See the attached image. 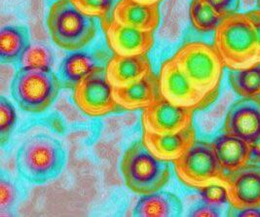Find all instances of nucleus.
Returning a JSON list of instances; mask_svg holds the SVG:
<instances>
[{
    "label": "nucleus",
    "mask_w": 260,
    "mask_h": 217,
    "mask_svg": "<svg viewBox=\"0 0 260 217\" xmlns=\"http://www.w3.org/2000/svg\"><path fill=\"white\" fill-rule=\"evenodd\" d=\"M213 44L229 70L260 62L254 27L247 12L225 16L214 30Z\"/></svg>",
    "instance_id": "obj_1"
},
{
    "label": "nucleus",
    "mask_w": 260,
    "mask_h": 217,
    "mask_svg": "<svg viewBox=\"0 0 260 217\" xmlns=\"http://www.w3.org/2000/svg\"><path fill=\"white\" fill-rule=\"evenodd\" d=\"M172 59L196 89L213 102L217 99L225 65L213 44L198 40L185 42Z\"/></svg>",
    "instance_id": "obj_2"
},
{
    "label": "nucleus",
    "mask_w": 260,
    "mask_h": 217,
    "mask_svg": "<svg viewBox=\"0 0 260 217\" xmlns=\"http://www.w3.org/2000/svg\"><path fill=\"white\" fill-rule=\"evenodd\" d=\"M17 169L20 176L31 184H45L56 179L67 162L63 146L48 134L27 138L18 150Z\"/></svg>",
    "instance_id": "obj_3"
},
{
    "label": "nucleus",
    "mask_w": 260,
    "mask_h": 217,
    "mask_svg": "<svg viewBox=\"0 0 260 217\" xmlns=\"http://www.w3.org/2000/svg\"><path fill=\"white\" fill-rule=\"evenodd\" d=\"M120 169L126 186L139 195L162 190L172 175L170 162L155 157L142 140L136 141L125 151Z\"/></svg>",
    "instance_id": "obj_4"
},
{
    "label": "nucleus",
    "mask_w": 260,
    "mask_h": 217,
    "mask_svg": "<svg viewBox=\"0 0 260 217\" xmlns=\"http://www.w3.org/2000/svg\"><path fill=\"white\" fill-rule=\"evenodd\" d=\"M47 26L53 42L70 52L87 47L98 34L95 19L80 12L70 0H56L51 5Z\"/></svg>",
    "instance_id": "obj_5"
},
{
    "label": "nucleus",
    "mask_w": 260,
    "mask_h": 217,
    "mask_svg": "<svg viewBox=\"0 0 260 217\" xmlns=\"http://www.w3.org/2000/svg\"><path fill=\"white\" fill-rule=\"evenodd\" d=\"M61 87V79L52 70L20 68L13 78L11 95L23 111L40 114L55 102Z\"/></svg>",
    "instance_id": "obj_6"
},
{
    "label": "nucleus",
    "mask_w": 260,
    "mask_h": 217,
    "mask_svg": "<svg viewBox=\"0 0 260 217\" xmlns=\"http://www.w3.org/2000/svg\"><path fill=\"white\" fill-rule=\"evenodd\" d=\"M174 169L181 183L197 190L214 182H224L226 176L212 143L202 140H196L186 153L174 162Z\"/></svg>",
    "instance_id": "obj_7"
},
{
    "label": "nucleus",
    "mask_w": 260,
    "mask_h": 217,
    "mask_svg": "<svg viewBox=\"0 0 260 217\" xmlns=\"http://www.w3.org/2000/svg\"><path fill=\"white\" fill-rule=\"evenodd\" d=\"M158 77L160 97L176 106L200 111L213 103L193 86L172 58L163 61Z\"/></svg>",
    "instance_id": "obj_8"
},
{
    "label": "nucleus",
    "mask_w": 260,
    "mask_h": 217,
    "mask_svg": "<svg viewBox=\"0 0 260 217\" xmlns=\"http://www.w3.org/2000/svg\"><path fill=\"white\" fill-rule=\"evenodd\" d=\"M112 86L106 77V68L101 66L73 87V100L84 114L103 117L118 111L113 97Z\"/></svg>",
    "instance_id": "obj_9"
},
{
    "label": "nucleus",
    "mask_w": 260,
    "mask_h": 217,
    "mask_svg": "<svg viewBox=\"0 0 260 217\" xmlns=\"http://www.w3.org/2000/svg\"><path fill=\"white\" fill-rule=\"evenodd\" d=\"M194 110L176 106L159 97L142 113V132L165 134L177 133L193 126Z\"/></svg>",
    "instance_id": "obj_10"
},
{
    "label": "nucleus",
    "mask_w": 260,
    "mask_h": 217,
    "mask_svg": "<svg viewBox=\"0 0 260 217\" xmlns=\"http://www.w3.org/2000/svg\"><path fill=\"white\" fill-rule=\"evenodd\" d=\"M101 24L107 46L114 55L146 56L153 48L154 32L118 24L110 16L102 19Z\"/></svg>",
    "instance_id": "obj_11"
},
{
    "label": "nucleus",
    "mask_w": 260,
    "mask_h": 217,
    "mask_svg": "<svg viewBox=\"0 0 260 217\" xmlns=\"http://www.w3.org/2000/svg\"><path fill=\"white\" fill-rule=\"evenodd\" d=\"M224 183L232 208H260V165L248 164L235 172L227 173Z\"/></svg>",
    "instance_id": "obj_12"
},
{
    "label": "nucleus",
    "mask_w": 260,
    "mask_h": 217,
    "mask_svg": "<svg viewBox=\"0 0 260 217\" xmlns=\"http://www.w3.org/2000/svg\"><path fill=\"white\" fill-rule=\"evenodd\" d=\"M222 132L251 143L260 136V97H242L228 109Z\"/></svg>",
    "instance_id": "obj_13"
},
{
    "label": "nucleus",
    "mask_w": 260,
    "mask_h": 217,
    "mask_svg": "<svg viewBox=\"0 0 260 217\" xmlns=\"http://www.w3.org/2000/svg\"><path fill=\"white\" fill-rule=\"evenodd\" d=\"M142 141L155 157L174 163L195 143L196 131L192 126L177 133L158 134L142 132Z\"/></svg>",
    "instance_id": "obj_14"
},
{
    "label": "nucleus",
    "mask_w": 260,
    "mask_h": 217,
    "mask_svg": "<svg viewBox=\"0 0 260 217\" xmlns=\"http://www.w3.org/2000/svg\"><path fill=\"white\" fill-rule=\"evenodd\" d=\"M153 73L148 56L114 55L107 61L106 77L113 88L134 84Z\"/></svg>",
    "instance_id": "obj_15"
},
{
    "label": "nucleus",
    "mask_w": 260,
    "mask_h": 217,
    "mask_svg": "<svg viewBox=\"0 0 260 217\" xmlns=\"http://www.w3.org/2000/svg\"><path fill=\"white\" fill-rule=\"evenodd\" d=\"M112 92L120 108L127 111L143 110L160 97L159 77L151 73L134 84L113 88Z\"/></svg>",
    "instance_id": "obj_16"
},
{
    "label": "nucleus",
    "mask_w": 260,
    "mask_h": 217,
    "mask_svg": "<svg viewBox=\"0 0 260 217\" xmlns=\"http://www.w3.org/2000/svg\"><path fill=\"white\" fill-rule=\"evenodd\" d=\"M116 23L154 32L160 24L159 5H142L134 0H118L110 14Z\"/></svg>",
    "instance_id": "obj_17"
},
{
    "label": "nucleus",
    "mask_w": 260,
    "mask_h": 217,
    "mask_svg": "<svg viewBox=\"0 0 260 217\" xmlns=\"http://www.w3.org/2000/svg\"><path fill=\"white\" fill-rule=\"evenodd\" d=\"M211 143L225 174L243 169L251 161V145L241 137L222 133Z\"/></svg>",
    "instance_id": "obj_18"
},
{
    "label": "nucleus",
    "mask_w": 260,
    "mask_h": 217,
    "mask_svg": "<svg viewBox=\"0 0 260 217\" xmlns=\"http://www.w3.org/2000/svg\"><path fill=\"white\" fill-rule=\"evenodd\" d=\"M183 205L177 195L168 191H157L143 195L134 209L138 217H178Z\"/></svg>",
    "instance_id": "obj_19"
},
{
    "label": "nucleus",
    "mask_w": 260,
    "mask_h": 217,
    "mask_svg": "<svg viewBox=\"0 0 260 217\" xmlns=\"http://www.w3.org/2000/svg\"><path fill=\"white\" fill-rule=\"evenodd\" d=\"M101 66L94 55L87 52L75 51L60 63L59 74L62 85L73 88L79 81Z\"/></svg>",
    "instance_id": "obj_20"
},
{
    "label": "nucleus",
    "mask_w": 260,
    "mask_h": 217,
    "mask_svg": "<svg viewBox=\"0 0 260 217\" xmlns=\"http://www.w3.org/2000/svg\"><path fill=\"white\" fill-rule=\"evenodd\" d=\"M29 44V33L26 27L21 25H8L2 27L0 31L1 62H19Z\"/></svg>",
    "instance_id": "obj_21"
},
{
    "label": "nucleus",
    "mask_w": 260,
    "mask_h": 217,
    "mask_svg": "<svg viewBox=\"0 0 260 217\" xmlns=\"http://www.w3.org/2000/svg\"><path fill=\"white\" fill-rule=\"evenodd\" d=\"M232 90L241 97H260V62L244 69L228 73Z\"/></svg>",
    "instance_id": "obj_22"
},
{
    "label": "nucleus",
    "mask_w": 260,
    "mask_h": 217,
    "mask_svg": "<svg viewBox=\"0 0 260 217\" xmlns=\"http://www.w3.org/2000/svg\"><path fill=\"white\" fill-rule=\"evenodd\" d=\"M188 14L190 24L199 33L214 32L225 17L204 0H191Z\"/></svg>",
    "instance_id": "obj_23"
},
{
    "label": "nucleus",
    "mask_w": 260,
    "mask_h": 217,
    "mask_svg": "<svg viewBox=\"0 0 260 217\" xmlns=\"http://www.w3.org/2000/svg\"><path fill=\"white\" fill-rule=\"evenodd\" d=\"M55 58L53 52L42 44H29L19 60L20 68L52 70Z\"/></svg>",
    "instance_id": "obj_24"
},
{
    "label": "nucleus",
    "mask_w": 260,
    "mask_h": 217,
    "mask_svg": "<svg viewBox=\"0 0 260 217\" xmlns=\"http://www.w3.org/2000/svg\"><path fill=\"white\" fill-rule=\"evenodd\" d=\"M16 123L17 112L12 102L4 97H0V141L2 146L8 142Z\"/></svg>",
    "instance_id": "obj_25"
},
{
    "label": "nucleus",
    "mask_w": 260,
    "mask_h": 217,
    "mask_svg": "<svg viewBox=\"0 0 260 217\" xmlns=\"http://www.w3.org/2000/svg\"><path fill=\"white\" fill-rule=\"evenodd\" d=\"M83 14L92 18H107L113 9L114 0H70Z\"/></svg>",
    "instance_id": "obj_26"
},
{
    "label": "nucleus",
    "mask_w": 260,
    "mask_h": 217,
    "mask_svg": "<svg viewBox=\"0 0 260 217\" xmlns=\"http://www.w3.org/2000/svg\"><path fill=\"white\" fill-rule=\"evenodd\" d=\"M203 203L213 206H221L229 204L228 189L224 182H214L208 186H205L199 190Z\"/></svg>",
    "instance_id": "obj_27"
},
{
    "label": "nucleus",
    "mask_w": 260,
    "mask_h": 217,
    "mask_svg": "<svg viewBox=\"0 0 260 217\" xmlns=\"http://www.w3.org/2000/svg\"><path fill=\"white\" fill-rule=\"evenodd\" d=\"M17 196V190L15 186L9 180L1 179L0 181V207L5 209L14 204Z\"/></svg>",
    "instance_id": "obj_28"
},
{
    "label": "nucleus",
    "mask_w": 260,
    "mask_h": 217,
    "mask_svg": "<svg viewBox=\"0 0 260 217\" xmlns=\"http://www.w3.org/2000/svg\"><path fill=\"white\" fill-rule=\"evenodd\" d=\"M210 4L217 12L227 16L237 13L240 8V0H204Z\"/></svg>",
    "instance_id": "obj_29"
},
{
    "label": "nucleus",
    "mask_w": 260,
    "mask_h": 217,
    "mask_svg": "<svg viewBox=\"0 0 260 217\" xmlns=\"http://www.w3.org/2000/svg\"><path fill=\"white\" fill-rule=\"evenodd\" d=\"M220 215V209L217 206L202 203L196 205L190 211L189 216L192 217H216Z\"/></svg>",
    "instance_id": "obj_30"
},
{
    "label": "nucleus",
    "mask_w": 260,
    "mask_h": 217,
    "mask_svg": "<svg viewBox=\"0 0 260 217\" xmlns=\"http://www.w3.org/2000/svg\"><path fill=\"white\" fill-rule=\"evenodd\" d=\"M248 17L250 18L253 27H254V32H255V37H256V42L258 46V52H259L260 57V9H253L248 11Z\"/></svg>",
    "instance_id": "obj_31"
},
{
    "label": "nucleus",
    "mask_w": 260,
    "mask_h": 217,
    "mask_svg": "<svg viewBox=\"0 0 260 217\" xmlns=\"http://www.w3.org/2000/svg\"><path fill=\"white\" fill-rule=\"evenodd\" d=\"M251 161L260 164V136L251 143Z\"/></svg>",
    "instance_id": "obj_32"
},
{
    "label": "nucleus",
    "mask_w": 260,
    "mask_h": 217,
    "mask_svg": "<svg viewBox=\"0 0 260 217\" xmlns=\"http://www.w3.org/2000/svg\"><path fill=\"white\" fill-rule=\"evenodd\" d=\"M238 216L244 217H259L260 208L256 207H249V208H245L242 210H239Z\"/></svg>",
    "instance_id": "obj_33"
},
{
    "label": "nucleus",
    "mask_w": 260,
    "mask_h": 217,
    "mask_svg": "<svg viewBox=\"0 0 260 217\" xmlns=\"http://www.w3.org/2000/svg\"><path fill=\"white\" fill-rule=\"evenodd\" d=\"M142 5H159L163 0H134Z\"/></svg>",
    "instance_id": "obj_34"
},
{
    "label": "nucleus",
    "mask_w": 260,
    "mask_h": 217,
    "mask_svg": "<svg viewBox=\"0 0 260 217\" xmlns=\"http://www.w3.org/2000/svg\"><path fill=\"white\" fill-rule=\"evenodd\" d=\"M256 3H257V8L260 9V0H257V2H256Z\"/></svg>",
    "instance_id": "obj_35"
}]
</instances>
